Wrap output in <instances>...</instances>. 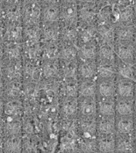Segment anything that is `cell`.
<instances>
[{"label":"cell","mask_w":136,"mask_h":153,"mask_svg":"<svg viewBox=\"0 0 136 153\" xmlns=\"http://www.w3.org/2000/svg\"><path fill=\"white\" fill-rule=\"evenodd\" d=\"M59 59L55 60H44L41 67V74L46 79H54L58 77L60 74Z\"/></svg>","instance_id":"10"},{"label":"cell","mask_w":136,"mask_h":153,"mask_svg":"<svg viewBox=\"0 0 136 153\" xmlns=\"http://www.w3.org/2000/svg\"><path fill=\"white\" fill-rule=\"evenodd\" d=\"M99 33H100L101 37L106 42H111L113 39V36H114L113 29L108 25H103L102 27H100Z\"/></svg>","instance_id":"39"},{"label":"cell","mask_w":136,"mask_h":153,"mask_svg":"<svg viewBox=\"0 0 136 153\" xmlns=\"http://www.w3.org/2000/svg\"><path fill=\"white\" fill-rule=\"evenodd\" d=\"M99 151L102 152H112L115 151V140L111 137L101 138L98 142Z\"/></svg>","instance_id":"26"},{"label":"cell","mask_w":136,"mask_h":153,"mask_svg":"<svg viewBox=\"0 0 136 153\" xmlns=\"http://www.w3.org/2000/svg\"><path fill=\"white\" fill-rule=\"evenodd\" d=\"M77 9L74 2H63L60 4V20L64 25H72L76 21Z\"/></svg>","instance_id":"5"},{"label":"cell","mask_w":136,"mask_h":153,"mask_svg":"<svg viewBox=\"0 0 136 153\" xmlns=\"http://www.w3.org/2000/svg\"><path fill=\"white\" fill-rule=\"evenodd\" d=\"M99 94L106 99L111 98L115 93V86L113 83L110 80H103L98 84Z\"/></svg>","instance_id":"21"},{"label":"cell","mask_w":136,"mask_h":153,"mask_svg":"<svg viewBox=\"0 0 136 153\" xmlns=\"http://www.w3.org/2000/svg\"><path fill=\"white\" fill-rule=\"evenodd\" d=\"M135 128H136V123H135Z\"/></svg>","instance_id":"46"},{"label":"cell","mask_w":136,"mask_h":153,"mask_svg":"<svg viewBox=\"0 0 136 153\" xmlns=\"http://www.w3.org/2000/svg\"><path fill=\"white\" fill-rule=\"evenodd\" d=\"M98 129L103 135L109 136L114 130V122L110 116H105L98 124Z\"/></svg>","instance_id":"23"},{"label":"cell","mask_w":136,"mask_h":153,"mask_svg":"<svg viewBox=\"0 0 136 153\" xmlns=\"http://www.w3.org/2000/svg\"><path fill=\"white\" fill-rule=\"evenodd\" d=\"M77 36V32L74 26L72 25H64L61 28L60 38L64 42H72L76 40Z\"/></svg>","instance_id":"20"},{"label":"cell","mask_w":136,"mask_h":153,"mask_svg":"<svg viewBox=\"0 0 136 153\" xmlns=\"http://www.w3.org/2000/svg\"><path fill=\"white\" fill-rule=\"evenodd\" d=\"M117 35H118V38L120 42H126V41H129L133 37L134 32H133V29L131 27H124L118 31Z\"/></svg>","instance_id":"36"},{"label":"cell","mask_w":136,"mask_h":153,"mask_svg":"<svg viewBox=\"0 0 136 153\" xmlns=\"http://www.w3.org/2000/svg\"><path fill=\"white\" fill-rule=\"evenodd\" d=\"M94 35H95L94 30L91 29V28H87V29H84V30L82 32V33H81V39H82L83 42L84 44H86V43H89L91 40L93 39Z\"/></svg>","instance_id":"41"},{"label":"cell","mask_w":136,"mask_h":153,"mask_svg":"<svg viewBox=\"0 0 136 153\" xmlns=\"http://www.w3.org/2000/svg\"><path fill=\"white\" fill-rule=\"evenodd\" d=\"M41 28V40L44 44L58 42L60 39L61 28L59 23L42 24Z\"/></svg>","instance_id":"6"},{"label":"cell","mask_w":136,"mask_h":153,"mask_svg":"<svg viewBox=\"0 0 136 153\" xmlns=\"http://www.w3.org/2000/svg\"><path fill=\"white\" fill-rule=\"evenodd\" d=\"M39 68L35 62L27 61L25 62L23 68V76L27 82H37L39 80Z\"/></svg>","instance_id":"12"},{"label":"cell","mask_w":136,"mask_h":153,"mask_svg":"<svg viewBox=\"0 0 136 153\" xmlns=\"http://www.w3.org/2000/svg\"><path fill=\"white\" fill-rule=\"evenodd\" d=\"M83 148L85 152H93L95 150V144L91 142H87L83 144Z\"/></svg>","instance_id":"44"},{"label":"cell","mask_w":136,"mask_h":153,"mask_svg":"<svg viewBox=\"0 0 136 153\" xmlns=\"http://www.w3.org/2000/svg\"><path fill=\"white\" fill-rule=\"evenodd\" d=\"M132 17H133V12L129 8L123 9L120 13V19L122 21H125V22L129 21L132 19Z\"/></svg>","instance_id":"43"},{"label":"cell","mask_w":136,"mask_h":153,"mask_svg":"<svg viewBox=\"0 0 136 153\" xmlns=\"http://www.w3.org/2000/svg\"><path fill=\"white\" fill-rule=\"evenodd\" d=\"M79 72L83 77L89 79L92 77L95 73V66L93 63H91L90 62H84L80 65Z\"/></svg>","instance_id":"31"},{"label":"cell","mask_w":136,"mask_h":153,"mask_svg":"<svg viewBox=\"0 0 136 153\" xmlns=\"http://www.w3.org/2000/svg\"><path fill=\"white\" fill-rule=\"evenodd\" d=\"M99 112L104 116H112L115 113L114 103L109 100H103L99 104Z\"/></svg>","instance_id":"30"},{"label":"cell","mask_w":136,"mask_h":153,"mask_svg":"<svg viewBox=\"0 0 136 153\" xmlns=\"http://www.w3.org/2000/svg\"><path fill=\"white\" fill-rule=\"evenodd\" d=\"M23 68L24 64H22L21 60L7 62L2 68L3 76L7 78L8 81L19 80L23 76Z\"/></svg>","instance_id":"7"},{"label":"cell","mask_w":136,"mask_h":153,"mask_svg":"<svg viewBox=\"0 0 136 153\" xmlns=\"http://www.w3.org/2000/svg\"><path fill=\"white\" fill-rule=\"evenodd\" d=\"M26 46L40 43L41 40V28L40 26L24 27V39Z\"/></svg>","instance_id":"9"},{"label":"cell","mask_w":136,"mask_h":153,"mask_svg":"<svg viewBox=\"0 0 136 153\" xmlns=\"http://www.w3.org/2000/svg\"><path fill=\"white\" fill-rule=\"evenodd\" d=\"M17 117L7 116L6 119H4L3 123V133L5 137H12V136H20L22 125Z\"/></svg>","instance_id":"8"},{"label":"cell","mask_w":136,"mask_h":153,"mask_svg":"<svg viewBox=\"0 0 136 153\" xmlns=\"http://www.w3.org/2000/svg\"><path fill=\"white\" fill-rule=\"evenodd\" d=\"M99 53H100V56L106 61H112L114 59L113 50L107 44H105L100 48Z\"/></svg>","instance_id":"38"},{"label":"cell","mask_w":136,"mask_h":153,"mask_svg":"<svg viewBox=\"0 0 136 153\" xmlns=\"http://www.w3.org/2000/svg\"><path fill=\"white\" fill-rule=\"evenodd\" d=\"M60 48L58 42L46 43L42 47V58L43 60H55L58 59Z\"/></svg>","instance_id":"16"},{"label":"cell","mask_w":136,"mask_h":153,"mask_svg":"<svg viewBox=\"0 0 136 153\" xmlns=\"http://www.w3.org/2000/svg\"><path fill=\"white\" fill-rule=\"evenodd\" d=\"M22 106L21 103L17 100H8V101L4 105L3 112L7 116L12 117H18V115L21 114Z\"/></svg>","instance_id":"15"},{"label":"cell","mask_w":136,"mask_h":153,"mask_svg":"<svg viewBox=\"0 0 136 153\" xmlns=\"http://www.w3.org/2000/svg\"><path fill=\"white\" fill-rule=\"evenodd\" d=\"M77 110V102L75 98H66L61 105V112L66 117L74 115Z\"/></svg>","instance_id":"19"},{"label":"cell","mask_w":136,"mask_h":153,"mask_svg":"<svg viewBox=\"0 0 136 153\" xmlns=\"http://www.w3.org/2000/svg\"><path fill=\"white\" fill-rule=\"evenodd\" d=\"M95 15V11L93 8H91L90 5H84L80 11H79V16L84 21H91L94 18Z\"/></svg>","instance_id":"34"},{"label":"cell","mask_w":136,"mask_h":153,"mask_svg":"<svg viewBox=\"0 0 136 153\" xmlns=\"http://www.w3.org/2000/svg\"><path fill=\"white\" fill-rule=\"evenodd\" d=\"M60 4L57 2H46L41 4V22L42 24L59 23Z\"/></svg>","instance_id":"2"},{"label":"cell","mask_w":136,"mask_h":153,"mask_svg":"<svg viewBox=\"0 0 136 153\" xmlns=\"http://www.w3.org/2000/svg\"><path fill=\"white\" fill-rule=\"evenodd\" d=\"M78 92L82 97L90 98L91 96H93L95 94V92H96L95 84L93 82H91V81H85L80 85Z\"/></svg>","instance_id":"28"},{"label":"cell","mask_w":136,"mask_h":153,"mask_svg":"<svg viewBox=\"0 0 136 153\" xmlns=\"http://www.w3.org/2000/svg\"><path fill=\"white\" fill-rule=\"evenodd\" d=\"M120 73L122 76L126 78H132L133 77V70L130 66L128 65H123L120 67L119 70Z\"/></svg>","instance_id":"42"},{"label":"cell","mask_w":136,"mask_h":153,"mask_svg":"<svg viewBox=\"0 0 136 153\" xmlns=\"http://www.w3.org/2000/svg\"><path fill=\"white\" fill-rule=\"evenodd\" d=\"M116 111L121 116H129L133 113L132 102L125 98H122L116 105Z\"/></svg>","instance_id":"22"},{"label":"cell","mask_w":136,"mask_h":153,"mask_svg":"<svg viewBox=\"0 0 136 153\" xmlns=\"http://www.w3.org/2000/svg\"><path fill=\"white\" fill-rule=\"evenodd\" d=\"M4 18L7 19L8 24L21 23L22 20V4L20 2H9L4 6Z\"/></svg>","instance_id":"4"},{"label":"cell","mask_w":136,"mask_h":153,"mask_svg":"<svg viewBox=\"0 0 136 153\" xmlns=\"http://www.w3.org/2000/svg\"><path fill=\"white\" fill-rule=\"evenodd\" d=\"M76 65L73 61L65 62V64L62 68L63 76L66 79H73L76 74Z\"/></svg>","instance_id":"32"},{"label":"cell","mask_w":136,"mask_h":153,"mask_svg":"<svg viewBox=\"0 0 136 153\" xmlns=\"http://www.w3.org/2000/svg\"><path fill=\"white\" fill-rule=\"evenodd\" d=\"M76 56V50L72 46H63L60 48L58 59L64 62L73 61Z\"/></svg>","instance_id":"24"},{"label":"cell","mask_w":136,"mask_h":153,"mask_svg":"<svg viewBox=\"0 0 136 153\" xmlns=\"http://www.w3.org/2000/svg\"><path fill=\"white\" fill-rule=\"evenodd\" d=\"M135 109H136V100H135Z\"/></svg>","instance_id":"45"},{"label":"cell","mask_w":136,"mask_h":153,"mask_svg":"<svg viewBox=\"0 0 136 153\" xmlns=\"http://www.w3.org/2000/svg\"><path fill=\"white\" fill-rule=\"evenodd\" d=\"M4 56L7 62L21 60V46L20 43H8L4 50Z\"/></svg>","instance_id":"13"},{"label":"cell","mask_w":136,"mask_h":153,"mask_svg":"<svg viewBox=\"0 0 136 153\" xmlns=\"http://www.w3.org/2000/svg\"><path fill=\"white\" fill-rule=\"evenodd\" d=\"M4 40L8 43H19L24 39V27L21 23L8 24L2 34Z\"/></svg>","instance_id":"3"},{"label":"cell","mask_w":136,"mask_h":153,"mask_svg":"<svg viewBox=\"0 0 136 153\" xmlns=\"http://www.w3.org/2000/svg\"><path fill=\"white\" fill-rule=\"evenodd\" d=\"M77 92V87L72 82V79H67L64 85V94L66 98H76Z\"/></svg>","instance_id":"35"},{"label":"cell","mask_w":136,"mask_h":153,"mask_svg":"<svg viewBox=\"0 0 136 153\" xmlns=\"http://www.w3.org/2000/svg\"><path fill=\"white\" fill-rule=\"evenodd\" d=\"M22 91L23 87L19 80H12L8 81V84H6V87L4 92L8 100H17L20 96Z\"/></svg>","instance_id":"14"},{"label":"cell","mask_w":136,"mask_h":153,"mask_svg":"<svg viewBox=\"0 0 136 153\" xmlns=\"http://www.w3.org/2000/svg\"><path fill=\"white\" fill-rule=\"evenodd\" d=\"M81 129L83 131L84 137L86 139H91L96 130V124L93 121H91L90 119H86L84 120L81 123Z\"/></svg>","instance_id":"25"},{"label":"cell","mask_w":136,"mask_h":153,"mask_svg":"<svg viewBox=\"0 0 136 153\" xmlns=\"http://www.w3.org/2000/svg\"><path fill=\"white\" fill-rule=\"evenodd\" d=\"M80 112L85 117H91L96 112V105L90 98H84L79 104Z\"/></svg>","instance_id":"18"},{"label":"cell","mask_w":136,"mask_h":153,"mask_svg":"<svg viewBox=\"0 0 136 153\" xmlns=\"http://www.w3.org/2000/svg\"><path fill=\"white\" fill-rule=\"evenodd\" d=\"M117 91L121 98L129 99L133 96L134 92H135L134 85L131 81H129L127 79L121 80L118 84Z\"/></svg>","instance_id":"17"},{"label":"cell","mask_w":136,"mask_h":153,"mask_svg":"<svg viewBox=\"0 0 136 153\" xmlns=\"http://www.w3.org/2000/svg\"><path fill=\"white\" fill-rule=\"evenodd\" d=\"M98 74V76L104 78H109L114 74V70L108 65H100L98 69H97Z\"/></svg>","instance_id":"40"},{"label":"cell","mask_w":136,"mask_h":153,"mask_svg":"<svg viewBox=\"0 0 136 153\" xmlns=\"http://www.w3.org/2000/svg\"><path fill=\"white\" fill-rule=\"evenodd\" d=\"M96 50L95 47L91 44L86 43L80 48V55L85 60H91L95 57Z\"/></svg>","instance_id":"33"},{"label":"cell","mask_w":136,"mask_h":153,"mask_svg":"<svg viewBox=\"0 0 136 153\" xmlns=\"http://www.w3.org/2000/svg\"><path fill=\"white\" fill-rule=\"evenodd\" d=\"M41 21V4L38 1H27L22 4V22L24 27L40 26Z\"/></svg>","instance_id":"1"},{"label":"cell","mask_w":136,"mask_h":153,"mask_svg":"<svg viewBox=\"0 0 136 153\" xmlns=\"http://www.w3.org/2000/svg\"><path fill=\"white\" fill-rule=\"evenodd\" d=\"M118 151L121 152H132L133 145L128 138H121L118 143Z\"/></svg>","instance_id":"37"},{"label":"cell","mask_w":136,"mask_h":153,"mask_svg":"<svg viewBox=\"0 0 136 153\" xmlns=\"http://www.w3.org/2000/svg\"><path fill=\"white\" fill-rule=\"evenodd\" d=\"M134 128L133 121L127 116H123L117 123V128L121 134H129Z\"/></svg>","instance_id":"27"},{"label":"cell","mask_w":136,"mask_h":153,"mask_svg":"<svg viewBox=\"0 0 136 153\" xmlns=\"http://www.w3.org/2000/svg\"><path fill=\"white\" fill-rule=\"evenodd\" d=\"M118 55L124 61H131L134 56V48L129 44H121L118 48Z\"/></svg>","instance_id":"29"},{"label":"cell","mask_w":136,"mask_h":153,"mask_svg":"<svg viewBox=\"0 0 136 153\" xmlns=\"http://www.w3.org/2000/svg\"><path fill=\"white\" fill-rule=\"evenodd\" d=\"M3 152H20L22 148V140L19 136L5 137L2 143Z\"/></svg>","instance_id":"11"}]
</instances>
